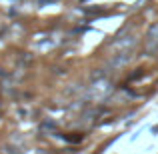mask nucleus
Listing matches in <instances>:
<instances>
[{
	"instance_id": "f257e3e1",
	"label": "nucleus",
	"mask_w": 158,
	"mask_h": 154,
	"mask_svg": "<svg viewBox=\"0 0 158 154\" xmlns=\"http://www.w3.org/2000/svg\"><path fill=\"white\" fill-rule=\"evenodd\" d=\"M134 44H136L134 36H118V38L110 44V48L114 52H124V50H128V48H132Z\"/></svg>"
},
{
	"instance_id": "7ed1b4c3",
	"label": "nucleus",
	"mask_w": 158,
	"mask_h": 154,
	"mask_svg": "<svg viewBox=\"0 0 158 154\" xmlns=\"http://www.w3.org/2000/svg\"><path fill=\"white\" fill-rule=\"evenodd\" d=\"M128 60H130V52H128V50L116 52L114 54V60H112V66H114V68H120V66H124Z\"/></svg>"
},
{
	"instance_id": "20e7f679",
	"label": "nucleus",
	"mask_w": 158,
	"mask_h": 154,
	"mask_svg": "<svg viewBox=\"0 0 158 154\" xmlns=\"http://www.w3.org/2000/svg\"><path fill=\"white\" fill-rule=\"evenodd\" d=\"M4 154H20V152H18V148H14V146H4Z\"/></svg>"
},
{
	"instance_id": "f03ea898",
	"label": "nucleus",
	"mask_w": 158,
	"mask_h": 154,
	"mask_svg": "<svg viewBox=\"0 0 158 154\" xmlns=\"http://www.w3.org/2000/svg\"><path fill=\"white\" fill-rule=\"evenodd\" d=\"M156 44H158V22L152 24L150 30H148V34H146V46H148V50H156Z\"/></svg>"
}]
</instances>
